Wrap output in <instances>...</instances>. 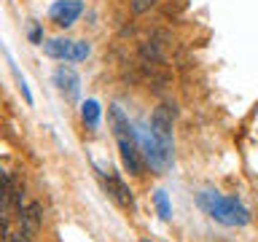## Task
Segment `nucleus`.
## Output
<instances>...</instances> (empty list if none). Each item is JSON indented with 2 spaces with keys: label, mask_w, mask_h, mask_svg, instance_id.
<instances>
[{
  "label": "nucleus",
  "mask_w": 258,
  "mask_h": 242,
  "mask_svg": "<svg viewBox=\"0 0 258 242\" xmlns=\"http://www.w3.org/2000/svg\"><path fill=\"white\" fill-rule=\"evenodd\" d=\"M197 205L213 221L223 223V226H247L250 223L247 207L237 197H223L218 191H202V194H197Z\"/></svg>",
  "instance_id": "nucleus-1"
},
{
  "label": "nucleus",
  "mask_w": 258,
  "mask_h": 242,
  "mask_svg": "<svg viewBox=\"0 0 258 242\" xmlns=\"http://www.w3.org/2000/svg\"><path fill=\"white\" fill-rule=\"evenodd\" d=\"M54 84L64 94V100H70V102L78 100V94H81V78H78V73L73 70V68L59 65V68L54 70Z\"/></svg>",
  "instance_id": "nucleus-2"
},
{
  "label": "nucleus",
  "mask_w": 258,
  "mask_h": 242,
  "mask_svg": "<svg viewBox=\"0 0 258 242\" xmlns=\"http://www.w3.org/2000/svg\"><path fill=\"white\" fill-rule=\"evenodd\" d=\"M102 180H105V189H108V194L113 199L118 202L121 207H135V197H132V189L121 180L118 172H113V169H108V172H102Z\"/></svg>",
  "instance_id": "nucleus-3"
},
{
  "label": "nucleus",
  "mask_w": 258,
  "mask_h": 242,
  "mask_svg": "<svg viewBox=\"0 0 258 242\" xmlns=\"http://www.w3.org/2000/svg\"><path fill=\"white\" fill-rule=\"evenodd\" d=\"M172 116H175V110L169 105H159L151 116V132L161 143H172Z\"/></svg>",
  "instance_id": "nucleus-4"
},
{
  "label": "nucleus",
  "mask_w": 258,
  "mask_h": 242,
  "mask_svg": "<svg viewBox=\"0 0 258 242\" xmlns=\"http://www.w3.org/2000/svg\"><path fill=\"white\" fill-rule=\"evenodd\" d=\"M81 11H84V3H81V0H59V3L51 6V19L59 24V27H70V24H76Z\"/></svg>",
  "instance_id": "nucleus-5"
},
{
  "label": "nucleus",
  "mask_w": 258,
  "mask_h": 242,
  "mask_svg": "<svg viewBox=\"0 0 258 242\" xmlns=\"http://www.w3.org/2000/svg\"><path fill=\"white\" fill-rule=\"evenodd\" d=\"M118 153H121L124 167L132 175H140L143 172V161H140V148H137V140H132V137H118Z\"/></svg>",
  "instance_id": "nucleus-6"
},
{
  "label": "nucleus",
  "mask_w": 258,
  "mask_h": 242,
  "mask_svg": "<svg viewBox=\"0 0 258 242\" xmlns=\"http://www.w3.org/2000/svg\"><path fill=\"white\" fill-rule=\"evenodd\" d=\"M43 51H46L48 56H51V59L73 62V56H76V40H68V38L46 40V43H43Z\"/></svg>",
  "instance_id": "nucleus-7"
},
{
  "label": "nucleus",
  "mask_w": 258,
  "mask_h": 242,
  "mask_svg": "<svg viewBox=\"0 0 258 242\" xmlns=\"http://www.w3.org/2000/svg\"><path fill=\"white\" fill-rule=\"evenodd\" d=\"M108 118H110V127H113V132H116V137H132V140H137L132 124H129V118L124 116V110H121L118 105H110Z\"/></svg>",
  "instance_id": "nucleus-8"
},
{
  "label": "nucleus",
  "mask_w": 258,
  "mask_h": 242,
  "mask_svg": "<svg viewBox=\"0 0 258 242\" xmlns=\"http://www.w3.org/2000/svg\"><path fill=\"white\" fill-rule=\"evenodd\" d=\"M81 118H84L86 127H97L100 124V102L97 100H86L84 105H81Z\"/></svg>",
  "instance_id": "nucleus-9"
},
{
  "label": "nucleus",
  "mask_w": 258,
  "mask_h": 242,
  "mask_svg": "<svg viewBox=\"0 0 258 242\" xmlns=\"http://www.w3.org/2000/svg\"><path fill=\"white\" fill-rule=\"evenodd\" d=\"M153 205H156V210H159V218L161 221H169L172 218V207H169V199H167V191H156L153 194Z\"/></svg>",
  "instance_id": "nucleus-10"
},
{
  "label": "nucleus",
  "mask_w": 258,
  "mask_h": 242,
  "mask_svg": "<svg viewBox=\"0 0 258 242\" xmlns=\"http://www.w3.org/2000/svg\"><path fill=\"white\" fill-rule=\"evenodd\" d=\"M89 54H92V46H89V40H76V56H73V62H84Z\"/></svg>",
  "instance_id": "nucleus-11"
},
{
  "label": "nucleus",
  "mask_w": 258,
  "mask_h": 242,
  "mask_svg": "<svg viewBox=\"0 0 258 242\" xmlns=\"http://www.w3.org/2000/svg\"><path fill=\"white\" fill-rule=\"evenodd\" d=\"M151 6H153V0H132V8H135L137 14H140V11H148Z\"/></svg>",
  "instance_id": "nucleus-12"
},
{
  "label": "nucleus",
  "mask_w": 258,
  "mask_h": 242,
  "mask_svg": "<svg viewBox=\"0 0 258 242\" xmlns=\"http://www.w3.org/2000/svg\"><path fill=\"white\" fill-rule=\"evenodd\" d=\"M3 242H30L27 234H8V237H3Z\"/></svg>",
  "instance_id": "nucleus-13"
},
{
  "label": "nucleus",
  "mask_w": 258,
  "mask_h": 242,
  "mask_svg": "<svg viewBox=\"0 0 258 242\" xmlns=\"http://www.w3.org/2000/svg\"><path fill=\"white\" fill-rule=\"evenodd\" d=\"M30 38H32V40H35V43H38V40H40V30L35 27V30H32V35H30Z\"/></svg>",
  "instance_id": "nucleus-14"
},
{
  "label": "nucleus",
  "mask_w": 258,
  "mask_h": 242,
  "mask_svg": "<svg viewBox=\"0 0 258 242\" xmlns=\"http://www.w3.org/2000/svg\"><path fill=\"white\" fill-rule=\"evenodd\" d=\"M140 242H153V239H148V237H143V239H140Z\"/></svg>",
  "instance_id": "nucleus-15"
}]
</instances>
